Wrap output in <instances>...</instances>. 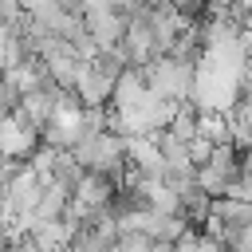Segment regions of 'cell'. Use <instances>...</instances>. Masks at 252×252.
Segmentation results:
<instances>
[{
	"mask_svg": "<svg viewBox=\"0 0 252 252\" xmlns=\"http://www.w3.org/2000/svg\"><path fill=\"white\" fill-rule=\"evenodd\" d=\"M146 83L158 94L185 102V94L193 91V63H185L181 55H158L154 63H146Z\"/></svg>",
	"mask_w": 252,
	"mask_h": 252,
	"instance_id": "cell-1",
	"label": "cell"
},
{
	"mask_svg": "<svg viewBox=\"0 0 252 252\" xmlns=\"http://www.w3.org/2000/svg\"><path fill=\"white\" fill-rule=\"evenodd\" d=\"M114 197V177L110 173H98V169H87L75 185V205L79 209H106Z\"/></svg>",
	"mask_w": 252,
	"mask_h": 252,
	"instance_id": "cell-2",
	"label": "cell"
}]
</instances>
